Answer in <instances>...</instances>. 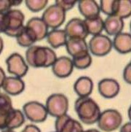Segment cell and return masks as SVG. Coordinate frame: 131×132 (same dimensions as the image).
<instances>
[{"label": "cell", "mask_w": 131, "mask_h": 132, "mask_svg": "<svg viewBox=\"0 0 131 132\" xmlns=\"http://www.w3.org/2000/svg\"><path fill=\"white\" fill-rule=\"evenodd\" d=\"M13 110L11 98L8 95L0 93V112L8 113Z\"/></svg>", "instance_id": "83f0119b"}, {"label": "cell", "mask_w": 131, "mask_h": 132, "mask_svg": "<svg viewBox=\"0 0 131 132\" xmlns=\"http://www.w3.org/2000/svg\"><path fill=\"white\" fill-rule=\"evenodd\" d=\"M72 61L74 67L80 69L88 68L92 64V58L91 55L89 54V53L85 55L73 58Z\"/></svg>", "instance_id": "4316f807"}, {"label": "cell", "mask_w": 131, "mask_h": 132, "mask_svg": "<svg viewBox=\"0 0 131 132\" xmlns=\"http://www.w3.org/2000/svg\"><path fill=\"white\" fill-rule=\"evenodd\" d=\"M48 3V1L47 0H27L25 1V5L32 12H39L46 7Z\"/></svg>", "instance_id": "f1b7e54d"}, {"label": "cell", "mask_w": 131, "mask_h": 132, "mask_svg": "<svg viewBox=\"0 0 131 132\" xmlns=\"http://www.w3.org/2000/svg\"><path fill=\"white\" fill-rule=\"evenodd\" d=\"M47 40L53 48H58L66 45L67 36L64 30L53 29L47 33Z\"/></svg>", "instance_id": "44dd1931"}, {"label": "cell", "mask_w": 131, "mask_h": 132, "mask_svg": "<svg viewBox=\"0 0 131 132\" xmlns=\"http://www.w3.org/2000/svg\"><path fill=\"white\" fill-rule=\"evenodd\" d=\"M131 15V2L130 0H120L117 2L115 15L120 18H127Z\"/></svg>", "instance_id": "d4e9b609"}, {"label": "cell", "mask_w": 131, "mask_h": 132, "mask_svg": "<svg viewBox=\"0 0 131 132\" xmlns=\"http://www.w3.org/2000/svg\"><path fill=\"white\" fill-rule=\"evenodd\" d=\"M26 26H28L31 30H33L36 36L37 41L42 40L47 37L48 33V27L43 21L42 18H31L28 21Z\"/></svg>", "instance_id": "ffe728a7"}, {"label": "cell", "mask_w": 131, "mask_h": 132, "mask_svg": "<svg viewBox=\"0 0 131 132\" xmlns=\"http://www.w3.org/2000/svg\"><path fill=\"white\" fill-rule=\"evenodd\" d=\"M21 132H41L40 129L34 125H28Z\"/></svg>", "instance_id": "836d02e7"}, {"label": "cell", "mask_w": 131, "mask_h": 132, "mask_svg": "<svg viewBox=\"0 0 131 132\" xmlns=\"http://www.w3.org/2000/svg\"><path fill=\"white\" fill-rule=\"evenodd\" d=\"M123 77L125 81L128 83H131V64L129 63L127 66L125 67V68L124 69V72H123Z\"/></svg>", "instance_id": "1f68e13d"}, {"label": "cell", "mask_w": 131, "mask_h": 132, "mask_svg": "<svg viewBox=\"0 0 131 132\" xmlns=\"http://www.w3.org/2000/svg\"><path fill=\"white\" fill-rule=\"evenodd\" d=\"M42 19L48 28L57 29L65 21L66 12L58 5L53 4L45 10Z\"/></svg>", "instance_id": "8992f818"}, {"label": "cell", "mask_w": 131, "mask_h": 132, "mask_svg": "<svg viewBox=\"0 0 131 132\" xmlns=\"http://www.w3.org/2000/svg\"><path fill=\"white\" fill-rule=\"evenodd\" d=\"M88 34L93 36L101 34L103 30V21L99 15L98 17L84 20Z\"/></svg>", "instance_id": "cb8c5ba5"}, {"label": "cell", "mask_w": 131, "mask_h": 132, "mask_svg": "<svg viewBox=\"0 0 131 132\" xmlns=\"http://www.w3.org/2000/svg\"><path fill=\"white\" fill-rule=\"evenodd\" d=\"M7 70L10 74H13L17 77H23L26 75L29 70V67L25 60L18 53H13L6 60Z\"/></svg>", "instance_id": "9c48e42d"}, {"label": "cell", "mask_w": 131, "mask_h": 132, "mask_svg": "<svg viewBox=\"0 0 131 132\" xmlns=\"http://www.w3.org/2000/svg\"><path fill=\"white\" fill-rule=\"evenodd\" d=\"M3 48H4V42H3L2 38L0 37V54L3 51Z\"/></svg>", "instance_id": "8d00e7d4"}, {"label": "cell", "mask_w": 131, "mask_h": 132, "mask_svg": "<svg viewBox=\"0 0 131 132\" xmlns=\"http://www.w3.org/2000/svg\"><path fill=\"white\" fill-rule=\"evenodd\" d=\"M120 132H131V124L130 123H127L124 124L120 129Z\"/></svg>", "instance_id": "e575fe53"}, {"label": "cell", "mask_w": 131, "mask_h": 132, "mask_svg": "<svg viewBox=\"0 0 131 132\" xmlns=\"http://www.w3.org/2000/svg\"><path fill=\"white\" fill-rule=\"evenodd\" d=\"M64 31L68 38L85 39L89 34L84 20L80 18H73L69 21Z\"/></svg>", "instance_id": "30bf717a"}, {"label": "cell", "mask_w": 131, "mask_h": 132, "mask_svg": "<svg viewBox=\"0 0 131 132\" xmlns=\"http://www.w3.org/2000/svg\"><path fill=\"white\" fill-rule=\"evenodd\" d=\"M19 45L22 47H31L34 43L37 42L36 34L28 26H24L21 33L16 37Z\"/></svg>", "instance_id": "7402d4cb"}, {"label": "cell", "mask_w": 131, "mask_h": 132, "mask_svg": "<svg viewBox=\"0 0 131 132\" xmlns=\"http://www.w3.org/2000/svg\"><path fill=\"white\" fill-rule=\"evenodd\" d=\"M2 132H15L13 130H9V129H6V130H4Z\"/></svg>", "instance_id": "f35d334b"}, {"label": "cell", "mask_w": 131, "mask_h": 132, "mask_svg": "<svg viewBox=\"0 0 131 132\" xmlns=\"http://www.w3.org/2000/svg\"><path fill=\"white\" fill-rule=\"evenodd\" d=\"M122 122V115L116 110H107L101 112L97 121L98 128L106 132L117 130L120 127Z\"/></svg>", "instance_id": "5b68a950"}, {"label": "cell", "mask_w": 131, "mask_h": 132, "mask_svg": "<svg viewBox=\"0 0 131 132\" xmlns=\"http://www.w3.org/2000/svg\"><path fill=\"white\" fill-rule=\"evenodd\" d=\"M58 58L51 48L42 46H31L25 52V59L32 67H49Z\"/></svg>", "instance_id": "6da1fadb"}, {"label": "cell", "mask_w": 131, "mask_h": 132, "mask_svg": "<svg viewBox=\"0 0 131 132\" xmlns=\"http://www.w3.org/2000/svg\"><path fill=\"white\" fill-rule=\"evenodd\" d=\"M45 107L47 114L57 118L66 114L68 109V100L64 94H52L47 99Z\"/></svg>", "instance_id": "277c9868"}, {"label": "cell", "mask_w": 131, "mask_h": 132, "mask_svg": "<svg viewBox=\"0 0 131 132\" xmlns=\"http://www.w3.org/2000/svg\"><path fill=\"white\" fill-rule=\"evenodd\" d=\"M66 51L72 58L88 53V47L85 39L78 38H68L66 43Z\"/></svg>", "instance_id": "4fadbf2b"}, {"label": "cell", "mask_w": 131, "mask_h": 132, "mask_svg": "<svg viewBox=\"0 0 131 132\" xmlns=\"http://www.w3.org/2000/svg\"><path fill=\"white\" fill-rule=\"evenodd\" d=\"M5 78H6V76H5V73H4V70L0 67V87H2Z\"/></svg>", "instance_id": "d590c367"}, {"label": "cell", "mask_w": 131, "mask_h": 132, "mask_svg": "<svg viewBox=\"0 0 131 132\" xmlns=\"http://www.w3.org/2000/svg\"><path fill=\"white\" fill-rule=\"evenodd\" d=\"M116 51L122 54H127L131 51V35L128 33H120L114 37L112 43Z\"/></svg>", "instance_id": "ac0fdd59"}, {"label": "cell", "mask_w": 131, "mask_h": 132, "mask_svg": "<svg viewBox=\"0 0 131 132\" xmlns=\"http://www.w3.org/2000/svg\"><path fill=\"white\" fill-rule=\"evenodd\" d=\"M0 88H1V87H0Z\"/></svg>", "instance_id": "60d3db41"}, {"label": "cell", "mask_w": 131, "mask_h": 132, "mask_svg": "<svg viewBox=\"0 0 131 132\" xmlns=\"http://www.w3.org/2000/svg\"><path fill=\"white\" fill-rule=\"evenodd\" d=\"M13 6V1L0 0V13H4L10 10Z\"/></svg>", "instance_id": "4dcf8cb0"}, {"label": "cell", "mask_w": 131, "mask_h": 132, "mask_svg": "<svg viewBox=\"0 0 131 132\" xmlns=\"http://www.w3.org/2000/svg\"><path fill=\"white\" fill-rule=\"evenodd\" d=\"M2 13H0V32H1V20H2Z\"/></svg>", "instance_id": "ab89813d"}, {"label": "cell", "mask_w": 131, "mask_h": 132, "mask_svg": "<svg viewBox=\"0 0 131 132\" xmlns=\"http://www.w3.org/2000/svg\"><path fill=\"white\" fill-rule=\"evenodd\" d=\"M5 92L10 95L16 96L21 94L25 88L24 82L17 77H7L5 78L2 87Z\"/></svg>", "instance_id": "9a60e30c"}, {"label": "cell", "mask_w": 131, "mask_h": 132, "mask_svg": "<svg viewBox=\"0 0 131 132\" xmlns=\"http://www.w3.org/2000/svg\"><path fill=\"white\" fill-rule=\"evenodd\" d=\"M25 122L24 115L21 111L13 109L9 112L6 122V129L13 130L21 127Z\"/></svg>", "instance_id": "603a6c76"}, {"label": "cell", "mask_w": 131, "mask_h": 132, "mask_svg": "<svg viewBox=\"0 0 131 132\" xmlns=\"http://www.w3.org/2000/svg\"><path fill=\"white\" fill-rule=\"evenodd\" d=\"M93 89V80L88 77H81L74 85V90L80 97H88Z\"/></svg>", "instance_id": "d6986e66"}, {"label": "cell", "mask_w": 131, "mask_h": 132, "mask_svg": "<svg viewBox=\"0 0 131 132\" xmlns=\"http://www.w3.org/2000/svg\"><path fill=\"white\" fill-rule=\"evenodd\" d=\"M89 48L91 53L97 56L107 55L112 48V42L106 35L93 36L90 40Z\"/></svg>", "instance_id": "52a82bcc"}, {"label": "cell", "mask_w": 131, "mask_h": 132, "mask_svg": "<svg viewBox=\"0 0 131 132\" xmlns=\"http://www.w3.org/2000/svg\"><path fill=\"white\" fill-rule=\"evenodd\" d=\"M82 132H100L99 131H98L96 129H89V130H87V131H83Z\"/></svg>", "instance_id": "74e56055"}, {"label": "cell", "mask_w": 131, "mask_h": 132, "mask_svg": "<svg viewBox=\"0 0 131 132\" xmlns=\"http://www.w3.org/2000/svg\"><path fill=\"white\" fill-rule=\"evenodd\" d=\"M23 112L28 119L34 123H42L47 118L46 107L37 102H29L23 106Z\"/></svg>", "instance_id": "ba28073f"}, {"label": "cell", "mask_w": 131, "mask_h": 132, "mask_svg": "<svg viewBox=\"0 0 131 132\" xmlns=\"http://www.w3.org/2000/svg\"><path fill=\"white\" fill-rule=\"evenodd\" d=\"M117 2L118 0H114V1L102 0L101 1V4H100V10H101L104 14L109 16L115 15L117 11Z\"/></svg>", "instance_id": "484cf974"}, {"label": "cell", "mask_w": 131, "mask_h": 132, "mask_svg": "<svg viewBox=\"0 0 131 132\" xmlns=\"http://www.w3.org/2000/svg\"><path fill=\"white\" fill-rule=\"evenodd\" d=\"M76 1L74 0H57L55 1V4L62 9L64 11L66 12L67 10H71L76 4Z\"/></svg>", "instance_id": "f546056e"}, {"label": "cell", "mask_w": 131, "mask_h": 132, "mask_svg": "<svg viewBox=\"0 0 131 132\" xmlns=\"http://www.w3.org/2000/svg\"><path fill=\"white\" fill-rule=\"evenodd\" d=\"M124 27L123 19L117 15H111L103 21V30L110 36H116L122 33Z\"/></svg>", "instance_id": "2e32d148"}, {"label": "cell", "mask_w": 131, "mask_h": 132, "mask_svg": "<svg viewBox=\"0 0 131 132\" xmlns=\"http://www.w3.org/2000/svg\"><path fill=\"white\" fill-rule=\"evenodd\" d=\"M79 10L85 19L99 16L100 7L94 0H81L79 2Z\"/></svg>", "instance_id": "e0dca14e"}, {"label": "cell", "mask_w": 131, "mask_h": 132, "mask_svg": "<svg viewBox=\"0 0 131 132\" xmlns=\"http://www.w3.org/2000/svg\"><path fill=\"white\" fill-rule=\"evenodd\" d=\"M74 108L81 121L88 125L97 123L101 115V110L97 103L89 97L77 98Z\"/></svg>", "instance_id": "7a4b0ae2"}, {"label": "cell", "mask_w": 131, "mask_h": 132, "mask_svg": "<svg viewBox=\"0 0 131 132\" xmlns=\"http://www.w3.org/2000/svg\"><path fill=\"white\" fill-rule=\"evenodd\" d=\"M52 67L53 72L56 77L65 78L72 74L74 69V65L72 59L66 56H62L56 59Z\"/></svg>", "instance_id": "7c38bea8"}, {"label": "cell", "mask_w": 131, "mask_h": 132, "mask_svg": "<svg viewBox=\"0 0 131 132\" xmlns=\"http://www.w3.org/2000/svg\"><path fill=\"white\" fill-rule=\"evenodd\" d=\"M98 90L102 96L107 98L115 97L120 90L118 82L114 79H103L98 83Z\"/></svg>", "instance_id": "5bb4252c"}, {"label": "cell", "mask_w": 131, "mask_h": 132, "mask_svg": "<svg viewBox=\"0 0 131 132\" xmlns=\"http://www.w3.org/2000/svg\"><path fill=\"white\" fill-rule=\"evenodd\" d=\"M24 15L19 10H10L2 13L1 32L12 37H16L23 29Z\"/></svg>", "instance_id": "3957f363"}, {"label": "cell", "mask_w": 131, "mask_h": 132, "mask_svg": "<svg viewBox=\"0 0 131 132\" xmlns=\"http://www.w3.org/2000/svg\"><path fill=\"white\" fill-rule=\"evenodd\" d=\"M55 127L56 132H82L84 131L82 125L77 120L66 114L57 118Z\"/></svg>", "instance_id": "8fae6325"}, {"label": "cell", "mask_w": 131, "mask_h": 132, "mask_svg": "<svg viewBox=\"0 0 131 132\" xmlns=\"http://www.w3.org/2000/svg\"><path fill=\"white\" fill-rule=\"evenodd\" d=\"M8 113L0 112V129H6V122Z\"/></svg>", "instance_id": "d6a6232c"}]
</instances>
